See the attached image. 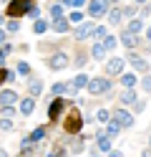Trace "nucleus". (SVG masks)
Returning <instances> with one entry per match:
<instances>
[{
    "label": "nucleus",
    "instance_id": "obj_8",
    "mask_svg": "<svg viewBox=\"0 0 151 157\" xmlns=\"http://www.w3.org/2000/svg\"><path fill=\"white\" fill-rule=\"evenodd\" d=\"M48 66L53 68V71H60V68L68 66V56L66 53H53V56H50V61H48Z\"/></svg>",
    "mask_w": 151,
    "mask_h": 157
},
{
    "label": "nucleus",
    "instance_id": "obj_23",
    "mask_svg": "<svg viewBox=\"0 0 151 157\" xmlns=\"http://www.w3.org/2000/svg\"><path fill=\"white\" fill-rule=\"evenodd\" d=\"M91 56H93V58H103V56H106V48H103V43H96L93 48H91Z\"/></svg>",
    "mask_w": 151,
    "mask_h": 157
},
{
    "label": "nucleus",
    "instance_id": "obj_14",
    "mask_svg": "<svg viewBox=\"0 0 151 157\" xmlns=\"http://www.w3.org/2000/svg\"><path fill=\"white\" fill-rule=\"evenodd\" d=\"M128 61H131V66H134L136 71H146V68H149V66H146V61H144L141 56H136V53H131V56H128Z\"/></svg>",
    "mask_w": 151,
    "mask_h": 157
},
{
    "label": "nucleus",
    "instance_id": "obj_30",
    "mask_svg": "<svg viewBox=\"0 0 151 157\" xmlns=\"http://www.w3.org/2000/svg\"><path fill=\"white\" fill-rule=\"evenodd\" d=\"M0 114H3L5 119H13V114H15V106H3V109H0Z\"/></svg>",
    "mask_w": 151,
    "mask_h": 157
},
{
    "label": "nucleus",
    "instance_id": "obj_18",
    "mask_svg": "<svg viewBox=\"0 0 151 157\" xmlns=\"http://www.w3.org/2000/svg\"><path fill=\"white\" fill-rule=\"evenodd\" d=\"M121 43L128 46V48H134V46H136V36L128 33V31H124V33H121Z\"/></svg>",
    "mask_w": 151,
    "mask_h": 157
},
{
    "label": "nucleus",
    "instance_id": "obj_39",
    "mask_svg": "<svg viewBox=\"0 0 151 157\" xmlns=\"http://www.w3.org/2000/svg\"><path fill=\"white\" fill-rule=\"evenodd\" d=\"M18 71H20V74H30V66H28L25 61H20V63H18Z\"/></svg>",
    "mask_w": 151,
    "mask_h": 157
},
{
    "label": "nucleus",
    "instance_id": "obj_31",
    "mask_svg": "<svg viewBox=\"0 0 151 157\" xmlns=\"http://www.w3.org/2000/svg\"><path fill=\"white\" fill-rule=\"evenodd\" d=\"M50 18H53V21H56V18H63V8L53 5V8H50Z\"/></svg>",
    "mask_w": 151,
    "mask_h": 157
},
{
    "label": "nucleus",
    "instance_id": "obj_34",
    "mask_svg": "<svg viewBox=\"0 0 151 157\" xmlns=\"http://www.w3.org/2000/svg\"><path fill=\"white\" fill-rule=\"evenodd\" d=\"M48 157H68V152H66V147H56V150L50 152Z\"/></svg>",
    "mask_w": 151,
    "mask_h": 157
},
{
    "label": "nucleus",
    "instance_id": "obj_47",
    "mask_svg": "<svg viewBox=\"0 0 151 157\" xmlns=\"http://www.w3.org/2000/svg\"><path fill=\"white\" fill-rule=\"evenodd\" d=\"M0 157H8V152H5V147H0Z\"/></svg>",
    "mask_w": 151,
    "mask_h": 157
},
{
    "label": "nucleus",
    "instance_id": "obj_54",
    "mask_svg": "<svg viewBox=\"0 0 151 157\" xmlns=\"http://www.w3.org/2000/svg\"><path fill=\"white\" fill-rule=\"evenodd\" d=\"M18 157H23V155H18Z\"/></svg>",
    "mask_w": 151,
    "mask_h": 157
},
{
    "label": "nucleus",
    "instance_id": "obj_38",
    "mask_svg": "<svg viewBox=\"0 0 151 157\" xmlns=\"http://www.w3.org/2000/svg\"><path fill=\"white\" fill-rule=\"evenodd\" d=\"M108 117H111V114H108V109H101V112L96 114V119H98V122H108Z\"/></svg>",
    "mask_w": 151,
    "mask_h": 157
},
{
    "label": "nucleus",
    "instance_id": "obj_3",
    "mask_svg": "<svg viewBox=\"0 0 151 157\" xmlns=\"http://www.w3.org/2000/svg\"><path fill=\"white\" fill-rule=\"evenodd\" d=\"M66 109H68V101H66V99H60V96H56V99L48 104V119H50V122H58V119H60V114H63Z\"/></svg>",
    "mask_w": 151,
    "mask_h": 157
},
{
    "label": "nucleus",
    "instance_id": "obj_13",
    "mask_svg": "<svg viewBox=\"0 0 151 157\" xmlns=\"http://www.w3.org/2000/svg\"><path fill=\"white\" fill-rule=\"evenodd\" d=\"M40 91H43V84H40L38 78H33V81L28 78V96H33V99H35V96H38Z\"/></svg>",
    "mask_w": 151,
    "mask_h": 157
},
{
    "label": "nucleus",
    "instance_id": "obj_40",
    "mask_svg": "<svg viewBox=\"0 0 151 157\" xmlns=\"http://www.w3.org/2000/svg\"><path fill=\"white\" fill-rule=\"evenodd\" d=\"M28 15H30V18H33V21H38V15H40V10H38V8L33 5V8H30V10H28Z\"/></svg>",
    "mask_w": 151,
    "mask_h": 157
},
{
    "label": "nucleus",
    "instance_id": "obj_9",
    "mask_svg": "<svg viewBox=\"0 0 151 157\" xmlns=\"http://www.w3.org/2000/svg\"><path fill=\"white\" fill-rule=\"evenodd\" d=\"M93 28L96 25H91V23H81L76 28V41H86L88 36H93Z\"/></svg>",
    "mask_w": 151,
    "mask_h": 157
},
{
    "label": "nucleus",
    "instance_id": "obj_35",
    "mask_svg": "<svg viewBox=\"0 0 151 157\" xmlns=\"http://www.w3.org/2000/svg\"><path fill=\"white\" fill-rule=\"evenodd\" d=\"M81 21H83V15H81L78 10H73V13H70V18H68V23H81Z\"/></svg>",
    "mask_w": 151,
    "mask_h": 157
},
{
    "label": "nucleus",
    "instance_id": "obj_4",
    "mask_svg": "<svg viewBox=\"0 0 151 157\" xmlns=\"http://www.w3.org/2000/svg\"><path fill=\"white\" fill-rule=\"evenodd\" d=\"M108 89H111V81H108V78H91V81H88V91L93 94V96L106 94Z\"/></svg>",
    "mask_w": 151,
    "mask_h": 157
},
{
    "label": "nucleus",
    "instance_id": "obj_2",
    "mask_svg": "<svg viewBox=\"0 0 151 157\" xmlns=\"http://www.w3.org/2000/svg\"><path fill=\"white\" fill-rule=\"evenodd\" d=\"M30 8H33V0H10V5H8V15L13 18V21H18L20 15H28Z\"/></svg>",
    "mask_w": 151,
    "mask_h": 157
},
{
    "label": "nucleus",
    "instance_id": "obj_20",
    "mask_svg": "<svg viewBox=\"0 0 151 157\" xmlns=\"http://www.w3.org/2000/svg\"><path fill=\"white\" fill-rule=\"evenodd\" d=\"M13 78H15V74L13 71H10V68H0V86H3V84H8V81H13Z\"/></svg>",
    "mask_w": 151,
    "mask_h": 157
},
{
    "label": "nucleus",
    "instance_id": "obj_25",
    "mask_svg": "<svg viewBox=\"0 0 151 157\" xmlns=\"http://www.w3.org/2000/svg\"><path fill=\"white\" fill-rule=\"evenodd\" d=\"M118 132H121V127H118V124H116L113 119H111V122L106 124V134H108V137H116Z\"/></svg>",
    "mask_w": 151,
    "mask_h": 157
},
{
    "label": "nucleus",
    "instance_id": "obj_26",
    "mask_svg": "<svg viewBox=\"0 0 151 157\" xmlns=\"http://www.w3.org/2000/svg\"><path fill=\"white\" fill-rule=\"evenodd\" d=\"M121 84H124V86H128V89H131V86L136 84V76H134V74H124V76H121Z\"/></svg>",
    "mask_w": 151,
    "mask_h": 157
},
{
    "label": "nucleus",
    "instance_id": "obj_27",
    "mask_svg": "<svg viewBox=\"0 0 151 157\" xmlns=\"http://www.w3.org/2000/svg\"><path fill=\"white\" fill-rule=\"evenodd\" d=\"M101 43H103V48H106V51H111V48L116 46V36H111V33H108V36H106Z\"/></svg>",
    "mask_w": 151,
    "mask_h": 157
},
{
    "label": "nucleus",
    "instance_id": "obj_1",
    "mask_svg": "<svg viewBox=\"0 0 151 157\" xmlns=\"http://www.w3.org/2000/svg\"><path fill=\"white\" fill-rule=\"evenodd\" d=\"M81 127H83V117H81V112L76 109V106H68V117H66V122H63V129L76 137L81 132Z\"/></svg>",
    "mask_w": 151,
    "mask_h": 157
},
{
    "label": "nucleus",
    "instance_id": "obj_32",
    "mask_svg": "<svg viewBox=\"0 0 151 157\" xmlns=\"http://www.w3.org/2000/svg\"><path fill=\"white\" fill-rule=\"evenodd\" d=\"M70 150H73V152H81V150H83V140H81V137H76V140L70 142Z\"/></svg>",
    "mask_w": 151,
    "mask_h": 157
},
{
    "label": "nucleus",
    "instance_id": "obj_11",
    "mask_svg": "<svg viewBox=\"0 0 151 157\" xmlns=\"http://www.w3.org/2000/svg\"><path fill=\"white\" fill-rule=\"evenodd\" d=\"M33 109H35V99H33V96H25V99L20 101V114L30 117V114H33Z\"/></svg>",
    "mask_w": 151,
    "mask_h": 157
},
{
    "label": "nucleus",
    "instance_id": "obj_21",
    "mask_svg": "<svg viewBox=\"0 0 151 157\" xmlns=\"http://www.w3.org/2000/svg\"><path fill=\"white\" fill-rule=\"evenodd\" d=\"M86 86H88V76L86 74H78L73 78V89H86Z\"/></svg>",
    "mask_w": 151,
    "mask_h": 157
},
{
    "label": "nucleus",
    "instance_id": "obj_49",
    "mask_svg": "<svg viewBox=\"0 0 151 157\" xmlns=\"http://www.w3.org/2000/svg\"><path fill=\"white\" fill-rule=\"evenodd\" d=\"M141 157H151V150H146V152H144V155H141Z\"/></svg>",
    "mask_w": 151,
    "mask_h": 157
},
{
    "label": "nucleus",
    "instance_id": "obj_19",
    "mask_svg": "<svg viewBox=\"0 0 151 157\" xmlns=\"http://www.w3.org/2000/svg\"><path fill=\"white\" fill-rule=\"evenodd\" d=\"M106 15H108V21H111V25H118V23H121V18H124V13H121L118 8H113V10H108Z\"/></svg>",
    "mask_w": 151,
    "mask_h": 157
},
{
    "label": "nucleus",
    "instance_id": "obj_52",
    "mask_svg": "<svg viewBox=\"0 0 151 157\" xmlns=\"http://www.w3.org/2000/svg\"><path fill=\"white\" fill-rule=\"evenodd\" d=\"M0 23H3V15H0Z\"/></svg>",
    "mask_w": 151,
    "mask_h": 157
},
{
    "label": "nucleus",
    "instance_id": "obj_36",
    "mask_svg": "<svg viewBox=\"0 0 151 157\" xmlns=\"http://www.w3.org/2000/svg\"><path fill=\"white\" fill-rule=\"evenodd\" d=\"M5 28H8L10 33H15L18 28H20V23H18V21H13V18H10V21H8V25H5Z\"/></svg>",
    "mask_w": 151,
    "mask_h": 157
},
{
    "label": "nucleus",
    "instance_id": "obj_17",
    "mask_svg": "<svg viewBox=\"0 0 151 157\" xmlns=\"http://www.w3.org/2000/svg\"><path fill=\"white\" fill-rule=\"evenodd\" d=\"M50 89H53V94H58V96H60V94H68V91H70V94L76 91L73 86H68V84H53Z\"/></svg>",
    "mask_w": 151,
    "mask_h": 157
},
{
    "label": "nucleus",
    "instance_id": "obj_44",
    "mask_svg": "<svg viewBox=\"0 0 151 157\" xmlns=\"http://www.w3.org/2000/svg\"><path fill=\"white\" fill-rule=\"evenodd\" d=\"M3 66H5V53L0 51V68H3Z\"/></svg>",
    "mask_w": 151,
    "mask_h": 157
},
{
    "label": "nucleus",
    "instance_id": "obj_22",
    "mask_svg": "<svg viewBox=\"0 0 151 157\" xmlns=\"http://www.w3.org/2000/svg\"><path fill=\"white\" fill-rule=\"evenodd\" d=\"M33 150H38V147H35V144H33V142H30L28 137H25V140L20 142V155H30Z\"/></svg>",
    "mask_w": 151,
    "mask_h": 157
},
{
    "label": "nucleus",
    "instance_id": "obj_24",
    "mask_svg": "<svg viewBox=\"0 0 151 157\" xmlns=\"http://www.w3.org/2000/svg\"><path fill=\"white\" fill-rule=\"evenodd\" d=\"M121 101H124V104H134V101H136V94H134V89H126L124 94H121Z\"/></svg>",
    "mask_w": 151,
    "mask_h": 157
},
{
    "label": "nucleus",
    "instance_id": "obj_41",
    "mask_svg": "<svg viewBox=\"0 0 151 157\" xmlns=\"http://www.w3.org/2000/svg\"><path fill=\"white\" fill-rule=\"evenodd\" d=\"M0 51L8 56V53H13V46H10V43H3V48H0Z\"/></svg>",
    "mask_w": 151,
    "mask_h": 157
},
{
    "label": "nucleus",
    "instance_id": "obj_15",
    "mask_svg": "<svg viewBox=\"0 0 151 157\" xmlns=\"http://www.w3.org/2000/svg\"><path fill=\"white\" fill-rule=\"evenodd\" d=\"M96 144H98V150H101V152H111V137H108V134H103V132H101Z\"/></svg>",
    "mask_w": 151,
    "mask_h": 157
},
{
    "label": "nucleus",
    "instance_id": "obj_45",
    "mask_svg": "<svg viewBox=\"0 0 151 157\" xmlns=\"http://www.w3.org/2000/svg\"><path fill=\"white\" fill-rule=\"evenodd\" d=\"M83 3H86V0H73V5H76V8H81Z\"/></svg>",
    "mask_w": 151,
    "mask_h": 157
},
{
    "label": "nucleus",
    "instance_id": "obj_5",
    "mask_svg": "<svg viewBox=\"0 0 151 157\" xmlns=\"http://www.w3.org/2000/svg\"><path fill=\"white\" fill-rule=\"evenodd\" d=\"M111 119H113L118 127H134V117H131L126 109H113L111 112Z\"/></svg>",
    "mask_w": 151,
    "mask_h": 157
},
{
    "label": "nucleus",
    "instance_id": "obj_50",
    "mask_svg": "<svg viewBox=\"0 0 151 157\" xmlns=\"http://www.w3.org/2000/svg\"><path fill=\"white\" fill-rule=\"evenodd\" d=\"M146 36H149V41H151V28H149V31H146Z\"/></svg>",
    "mask_w": 151,
    "mask_h": 157
},
{
    "label": "nucleus",
    "instance_id": "obj_51",
    "mask_svg": "<svg viewBox=\"0 0 151 157\" xmlns=\"http://www.w3.org/2000/svg\"><path fill=\"white\" fill-rule=\"evenodd\" d=\"M136 3H146V0H136Z\"/></svg>",
    "mask_w": 151,
    "mask_h": 157
},
{
    "label": "nucleus",
    "instance_id": "obj_37",
    "mask_svg": "<svg viewBox=\"0 0 151 157\" xmlns=\"http://www.w3.org/2000/svg\"><path fill=\"white\" fill-rule=\"evenodd\" d=\"M141 25H144L141 21H131V31H128V33H134V36H136V33L141 31Z\"/></svg>",
    "mask_w": 151,
    "mask_h": 157
},
{
    "label": "nucleus",
    "instance_id": "obj_16",
    "mask_svg": "<svg viewBox=\"0 0 151 157\" xmlns=\"http://www.w3.org/2000/svg\"><path fill=\"white\" fill-rule=\"evenodd\" d=\"M45 132H48L45 127H38V129H33V132H30V137H28V140H30V142L35 144V142H40V140L45 137Z\"/></svg>",
    "mask_w": 151,
    "mask_h": 157
},
{
    "label": "nucleus",
    "instance_id": "obj_43",
    "mask_svg": "<svg viewBox=\"0 0 151 157\" xmlns=\"http://www.w3.org/2000/svg\"><path fill=\"white\" fill-rule=\"evenodd\" d=\"M58 5H73V0H58Z\"/></svg>",
    "mask_w": 151,
    "mask_h": 157
},
{
    "label": "nucleus",
    "instance_id": "obj_29",
    "mask_svg": "<svg viewBox=\"0 0 151 157\" xmlns=\"http://www.w3.org/2000/svg\"><path fill=\"white\" fill-rule=\"evenodd\" d=\"M93 36H96V38H106V36H108L106 25H96V28H93Z\"/></svg>",
    "mask_w": 151,
    "mask_h": 157
},
{
    "label": "nucleus",
    "instance_id": "obj_12",
    "mask_svg": "<svg viewBox=\"0 0 151 157\" xmlns=\"http://www.w3.org/2000/svg\"><path fill=\"white\" fill-rule=\"evenodd\" d=\"M68 25H70V23H68V18H56V21L50 23V28H53L56 33H66V31H68Z\"/></svg>",
    "mask_w": 151,
    "mask_h": 157
},
{
    "label": "nucleus",
    "instance_id": "obj_46",
    "mask_svg": "<svg viewBox=\"0 0 151 157\" xmlns=\"http://www.w3.org/2000/svg\"><path fill=\"white\" fill-rule=\"evenodd\" d=\"M3 43H5V33L0 31V46H3Z\"/></svg>",
    "mask_w": 151,
    "mask_h": 157
},
{
    "label": "nucleus",
    "instance_id": "obj_33",
    "mask_svg": "<svg viewBox=\"0 0 151 157\" xmlns=\"http://www.w3.org/2000/svg\"><path fill=\"white\" fill-rule=\"evenodd\" d=\"M0 129L10 132V129H13V119H5V117H3V119H0Z\"/></svg>",
    "mask_w": 151,
    "mask_h": 157
},
{
    "label": "nucleus",
    "instance_id": "obj_48",
    "mask_svg": "<svg viewBox=\"0 0 151 157\" xmlns=\"http://www.w3.org/2000/svg\"><path fill=\"white\" fill-rule=\"evenodd\" d=\"M108 157H124V155H121V152H111Z\"/></svg>",
    "mask_w": 151,
    "mask_h": 157
},
{
    "label": "nucleus",
    "instance_id": "obj_10",
    "mask_svg": "<svg viewBox=\"0 0 151 157\" xmlns=\"http://www.w3.org/2000/svg\"><path fill=\"white\" fill-rule=\"evenodd\" d=\"M106 71L111 76H118L121 71H124V58H111V61L106 63Z\"/></svg>",
    "mask_w": 151,
    "mask_h": 157
},
{
    "label": "nucleus",
    "instance_id": "obj_28",
    "mask_svg": "<svg viewBox=\"0 0 151 157\" xmlns=\"http://www.w3.org/2000/svg\"><path fill=\"white\" fill-rule=\"evenodd\" d=\"M33 31H35L38 36L45 33V31H48V23H45V21H35V23H33Z\"/></svg>",
    "mask_w": 151,
    "mask_h": 157
},
{
    "label": "nucleus",
    "instance_id": "obj_6",
    "mask_svg": "<svg viewBox=\"0 0 151 157\" xmlns=\"http://www.w3.org/2000/svg\"><path fill=\"white\" fill-rule=\"evenodd\" d=\"M88 13H91V18H101V15H106V13H108V0H91Z\"/></svg>",
    "mask_w": 151,
    "mask_h": 157
},
{
    "label": "nucleus",
    "instance_id": "obj_7",
    "mask_svg": "<svg viewBox=\"0 0 151 157\" xmlns=\"http://www.w3.org/2000/svg\"><path fill=\"white\" fill-rule=\"evenodd\" d=\"M15 104H18V94L13 89L0 91V109H3V106H15Z\"/></svg>",
    "mask_w": 151,
    "mask_h": 157
},
{
    "label": "nucleus",
    "instance_id": "obj_53",
    "mask_svg": "<svg viewBox=\"0 0 151 157\" xmlns=\"http://www.w3.org/2000/svg\"><path fill=\"white\" fill-rule=\"evenodd\" d=\"M91 157H96V155H91Z\"/></svg>",
    "mask_w": 151,
    "mask_h": 157
},
{
    "label": "nucleus",
    "instance_id": "obj_42",
    "mask_svg": "<svg viewBox=\"0 0 151 157\" xmlns=\"http://www.w3.org/2000/svg\"><path fill=\"white\" fill-rule=\"evenodd\" d=\"M144 89H146V91H151V76H146V78H144Z\"/></svg>",
    "mask_w": 151,
    "mask_h": 157
}]
</instances>
